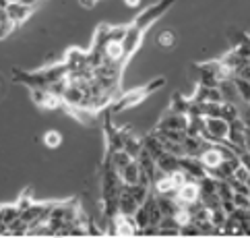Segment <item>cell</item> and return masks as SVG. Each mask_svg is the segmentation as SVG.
<instances>
[{"instance_id":"obj_1","label":"cell","mask_w":250,"mask_h":238,"mask_svg":"<svg viewBox=\"0 0 250 238\" xmlns=\"http://www.w3.org/2000/svg\"><path fill=\"white\" fill-rule=\"evenodd\" d=\"M228 130H229V122H226L221 116L219 118H207L205 116V129L201 137L209 143H223L228 139Z\"/></svg>"},{"instance_id":"obj_2","label":"cell","mask_w":250,"mask_h":238,"mask_svg":"<svg viewBox=\"0 0 250 238\" xmlns=\"http://www.w3.org/2000/svg\"><path fill=\"white\" fill-rule=\"evenodd\" d=\"M172 4H174V0H162V2H157V4H153V6H149L147 11H143V13L137 17L135 23H132V25H137L139 29L145 31V29H147V27H151V25H153V23H155V21L159 19V17H162V15H164V13H166Z\"/></svg>"},{"instance_id":"obj_3","label":"cell","mask_w":250,"mask_h":238,"mask_svg":"<svg viewBox=\"0 0 250 238\" xmlns=\"http://www.w3.org/2000/svg\"><path fill=\"white\" fill-rule=\"evenodd\" d=\"M110 226L114 228V230H110V234H114V236H137L139 234L135 217L126 216V214H120V211L110 217Z\"/></svg>"},{"instance_id":"obj_4","label":"cell","mask_w":250,"mask_h":238,"mask_svg":"<svg viewBox=\"0 0 250 238\" xmlns=\"http://www.w3.org/2000/svg\"><path fill=\"white\" fill-rule=\"evenodd\" d=\"M174 199L178 205H194L201 201V187H199V180H188L184 182L180 189H176L174 193Z\"/></svg>"},{"instance_id":"obj_5","label":"cell","mask_w":250,"mask_h":238,"mask_svg":"<svg viewBox=\"0 0 250 238\" xmlns=\"http://www.w3.org/2000/svg\"><path fill=\"white\" fill-rule=\"evenodd\" d=\"M199 160L205 166L207 174H211L213 170H217L219 166L226 162V155H223V149H221L219 143H213V145H207V147L203 149L201 155H199Z\"/></svg>"},{"instance_id":"obj_6","label":"cell","mask_w":250,"mask_h":238,"mask_svg":"<svg viewBox=\"0 0 250 238\" xmlns=\"http://www.w3.org/2000/svg\"><path fill=\"white\" fill-rule=\"evenodd\" d=\"M97 48L102 50L104 60H108V63H118V65H122L124 60L128 58L126 50H124L122 40H105L102 46H97Z\"/></svg>"},{"instance_id":"obj_7","label":"cell","mask_w":250,"mask_h":238,"mask_svg":"<svg viewBox=\"0 0 250 238\" xmlns=\"http://www.w3.org/2000/svg\"><path fill=\"white\" fill-rule=\"evenodd\" d=\"M147 95H149V91L145 89V87L130 91V93H126V95H120L118 102L114 104V112H124V110H128V108H135V106H139L143 100L147 98Z\"/></svg>"},{"instance_id":"obj_8","label":"cell","mask_w":250,"mask_h":238,"mask_svg":"<svg viewBox=\"0 0 250 238\" xmlns=\"http://www.w3.org/2000/svg\"><path fill=\"white\" fill-rule=\"evenodd\" d=\"M188 120H190L188 114H184V112H172V110H169L166 116L159 120L157 129H178V130H184V133H186Z\"/></svg>"},{"instance_id":"obj_9","label":"cell","mask_w":250,"mask_h":238,"mask_svg":"<svg viewBox=\"0 0 250 238\" xmlns=\"http://www.w3.org/2000/svg\"><path fill=\"white\" fill-rule=\"evenodd\" d=\"M143 29H139L137 25H128V29H126V35L122 38V43H124V50H126V54L128 58L135 54V52L139 50L141 46V42H143Z\"/></svg>"},{"instance_id":"obj_10","label":"cell","mask_w":250,"mask_h":238,"mask_svg":"<svg viewBox=\"0 0 250 238\" xmlns=\"http://www.w3.org/2000/svg\"><path fill=\"white\" fill-rule=\"evenodd\" d=\"M29 15H31V6L19 2V0H15V2H8V6H6V17H8V19H11L15 25L23 23Z\"/></svg>"},{"instance_id":"obj_11","label":"cell","mask_w":250,"mask_h":238,"mask_svg":"<svg viewBox=\"0 0 250 238\" xmlns=\"http://www.w3.org/2000/svg\"><path fill=\"white\" fill-rule=\"evenodd\" d=\"M180 168H184L188 172L194 180H201L203 176H207V170H205V166L201 164L199 157H188V155H182L180 157Z\"/></svg>"},{"instance_id":"obj_12","label":"cell","mask_w":250,"mask_h":238,"mask_svg":"<svg viewBox=\"0 0 250 238\" xmlns=\"http://www.w3.org/2000/svg\"><path fill=\"white\" fill-rule=\"evenodd\" d=\"M182 145H184V155H188V157H199L203 149L207 147V145H213V143L205 141L203 137H190V135H186L184 141H182Z\"/></svg>"},{"instance_id":"obj_13","label":"cell","mask_w":250,"mask_h":238,"mask_svg":"<svg viewBox=\"0 0 250 238\" xmlns=\"http://www.w3.org/2000/svg\"><path fill=\"white\" fill-rule=\"evenodd\" d=\"M194 102H215V104H223V95L219 91V87H207V85H199L196 89V95L192 98Z\"/></svg>"},{"instance_id":"obj_14","label":"cell","mask_w":250,"mask_h":238,"mask_svg":"<svg viewBox=\"0 0 250 238\" xmlns=\"http://www.w3.org/2000/svg\"><path fill=\"white\" fill-rule=\"evenodd\" d=\"M139 207H141V205H139V201L126 191V187H122L120 195H118V211H120V214L135 216V211H137Z\"/></svg>"},{"instance_id":"obj_15","label":"cell","mask_w":250,"mask_h":238,"mask_svg":"<svg viewBox=\"0 0 250 238\" xmlns=\"http://www.w3.org/2000/svg\"><path fill=\"white\" fill-rule=\"evenodd\" d=\"M219 91L223 95V102H229V104H242V100H240V93L236 89V83H234V77L231 79H223V81H219Z\"/></svg>"},{"instance_id":"obj_16","label":"cell","mask_w":250,"mask_h":238,"mask_svg":"<svg viewBox=\"0 0 250 238\" xmlns=\"http://www.w3.org/2000/svg\"><path fill=\"white\" fill-rule=\"evenodd\" d=\"M64 65L68 70H83V68H89L87 65V52H81V50H70L66 58H64Z\"/></svg>"},{"instance_id":"obj_17","label":"cell","mask_w":250,"mask_h":238,"mask_svg":"<svg viewBox=\"0 0 250 238\" xmlns=\"http://www.w3.org/2000/svg\"><path fill=\"white\" fill-rule=\"evenodd\" d=\"M157 236H180V224L174 216H164L157 224Z\"/></svg>"},{"instance_id":"obj_18","label":"cell","mask_w":250,"mask_h":238,"mask_svg":"<svg viewBox=\"0 0 250 238\" xmlns=\"http://www.w3.org/2000/svg\"><path fill=\"white\" fill-rule=\"evenodd\" d=\"M118 176H120V180L124 182V184H137L139 180H141V166H139V162L137 160H132L126 168H122L120 172H118Z\"/></svg>"},{"instance_id":"obj_19","label":"cell","mask_w":250,"mask_h":238,"mask_svg":"<svg viewBox=\"0 0 250 238\" xmlns=\"http://www.w3.org/2000/svg\"><path fill=\"white\" fill-rule=\"evenodd\" d=\"M143 147H145L147 151L155 157V160L164 153V141L159 139V135H157V133H149L145 139H143Z\"/></svg>"},{"instance_id":"obj_20","label":"cell","mask_w":250,"mask_h":238,"mask_svg":"<svg viewBox=\"0 0 250 238\" xmlns=\"http://www.w3.org/2000/svg\"><path fill=\"white\" fill-rule=\"evenodd\" d=\"M221 63H223V65H226V66H228V68L231 70V73H234V75H236V73H238V70H240V68H242L244 65H248V58H244V56H240V54H238V52H236V48H234V50H231V52H228V54H226V56H223V58H221Z\"/></svg>"},{"instance_id":"obj_21","label":"cell","mask_w":250,"mask_h":238,"mask_svg":"<svg viewBox=\"0 0 250 238\" xmlns=\"http://www.w3.org/2000/svg\"><path fill=\"white\" fill-rule=\"evenodd\" d=\"M157 168L159 170H162V172H174L176 168H180V157H176V155H172V153H162V155H159L157 157Z\"/></svg>"},{"instance_id":"obj_22","label":"cell","mask_w":250,"mask_h":238,"mask_svg":"<svg viewBox=\"0 0 250 238\" xmlns=\"http://www.w3.org/2000/svg\"><path fill=\"white\" fill-rule=\"evenodd\" d=\"M176 33L172 29H164V31H159L155 35V46L157 48H162V50H172L176 46Z\"/></svg>"},{"instance_id":"obj_23","label":"cell","mask_w":250,"mask_h":238,"mask_svg":"<svg viewBox=\"0 0 250 238\" xmlns=\"http://www.w3.org/2000/svg\"><path fill=\"white\" fill-rule=\"evenodd\" d=\"M221 118L226 120V122H234L236 118H240V106L238 104L223 102L221 104Z\"/></svg>"},{"instance_id":"obj_24","label":"cell","mask_w":250,"mask_h":238,"mask_svg":"<svg viewBox=\"0 0 250 238\" xmlns=\"http://www.w3.org/2000/svg\"><path fill=\"white\" fill-rule=\"evenodd\" d=\"M42 141H43V145H46L48 149H56V147L62 145V135H60V130L50 129V130H46V133H43Z\"/></svg>"},{"instance_id":"obj_25","label":"cell","mask_w":250,"mask_h":238,"mask_svg":"<svg viewBox=\"0 0 250 238\" xmlns=\"http://www.w3.org/2000/svg\"><path fill=\"white\" fill-rule=\"evenodd\" d=\"M201 112H203V116H207V118H219L221 116V104L203 102L201 104Z\"/></svg>"},{"instance_id":"obj_26","label":"cell","mask_w":250,"mask_h":238,"mask_svg":"<svg viewBox=\"0 0 250 238\" xmlns=\"http://www.w3.org/2000/svg\"><path fill=\"white\" fill-rule=\"evenodd\" d=\"M234 83H236V89L240 93V100L242 102H250V83L242 77H234Z\"/></svg>"},{"instance_id":"obj_27","label":"cell","mask_w":250,"mask_h":238,"mask_svg":"<svg viewBox=\"0 0 250 238\" xmlns=\"http://www.w3.org/2000/svg\"><path fill=\"white\" fill-rule=\"evenodd\" d=\"M217 195L221 201H231L234 199V189L228 180H217Z\"/></svg>"},{"instance_id":"obj_28","label":"cell","mask_w":250,"mask_h":238,"mask_svg":"<svg viewBox=\"0 0 250 238\" xmlns=\"http://www.w3.org/2000/svg\"><path fill=\"white\" fill-rule=\"evenodd\" d=\"M188 104H190V100H186L182 93H174V98H172V112H184L186 114V110H188Z\"/></svg>"},{"instance_id":"obj_29","label":"cell","mask_w":250,"mask_h":238,"mask_svg":"<svg viewBox=\"0 0 250 238\" xmlns=\"http://www.w3.org/2000/svg\"><path fill=\"white\" fill-rule=\"evenodd\" d=\"M164 151L166 153H172L176 157H182L184 155V145L182 143H176V141H164Z\"/></svg>"},{"instance_id":"obj_30","label":"cell","mask_w":250,"mask_h":238,"mask_svg":"<svg viewBox=\"0 0 250 238\" xmlns=\"http://www.w3.org/2000/svg\"><path fill=\"white\" fill-rule=\"evenodd\" d=\"M240 118H242L244 127L250 129V104H248V102H242V104H240Z\"/></svg>"},{"instance_id":"obj_31","label":"cell","mask_w":250,"mask_h":238,"mask_svg":"<svg viewBox=\"0 0 250 238\" xmlns=\"http://www.w3.org/2000/svg\"><path fill=\"white\" fill-rule=\"evenodd\" d=\"M180 236H201L199 234V228H196L192 222L180 226Z\"/></svg>"},{"instance_id":"obj_32","label":"cell","mask_w":250,"mask_h":238,"mask_svg":"<svg viewBox=\"0 0 250 238\" xmlns=\"http://www.w3.org/2000/svg\"><path fill=\"white\" fill-rule=\"evenodd\" d=\"M164 83H166V81H164V79H155V81H153V83H151V85H147V87H145V89H147V91L151 93V91H155V89H159V87H164Z\"/></svg>"},{"instance_id":"obj_33","label":"cell","mask_w":250,"mask_h":238,"mask_svg":"<svg viewBox=\"0 0 250 238\" xmlns=\"http://www.w3.org/2000/svg\"><path fill=\"white\" fill-rule=\"evenodd\" d=\"M77 2H79V6H81V8H87V11H89V8H93L97 2H100V0H77Z\"/></svg>"},{"instance_id":"obj_34","label":"cell","mask_w":250,"mask_h":238,"mask_svg":"<svg viewBox=\"0 0 250 238\" xmlns=\"http://www.w3.org/2000/svg\"><path fill=\"white\" fill-rule=\"evenodd\" d=\"M240 164L246 166V168L250 170V153H248V151H244L242 155H240Z\"/></svg>"},{"instance_id":"obj_35","label":"cell","mask_w":250,"mask_h":238,"mask_svg":"<svg viewBox=\"0 0 250 238\" xmlns=\"http://www.w3.org/2000/svg\"><path fill=\"white\" fill-rule=\"evenodd\" d=\"M124 4H126L128 8H139L141 4H143V0H122Z\"/></svg>"},{"instance_id":"obj_36","label":"cell","mask_w":250,"mask_h":238,"mask_svg":"<svg viewBox=\"0 0 250 238\" xmlns=\"http://www.w3.org/2000/svg\"><path fill=\"white\" fill-rule=\"evenodd\" d=\"M6 222H4V216H2V207H0V234L4 236V232H6Z\"/></svg>"},{"instance_id":"obj_37","label":"cell","mask_w":250,"mask_h":238,"mask_svg":"<svg viewBox=\"0 0 250 238\" xmlns=\"http://www.w3.org/2000/svg\"><path fill=\"white\" fill-rule=\"evenodd\" d=\"M19 2H23V4H27V6H31V8H33L35 4L40 2V0H19Z\"/></svg>"},{"instance_id":"obj_38","label":"cell","mask_w":250,"mask_h":238,"mask_svg":"<svg viewBox=\"0 0 250 238\" xmlns=\"http://www.w3.org/2000/svg\"><path fill=\"white\" fill-rule=\"evenodd\" d=\"M8 2H11V0H0V11H6Z\"/></svg>"},{"instance_id":"obj_39","label":"cell","mask_w":250,"mask_h":238,"mask_svg":"<svg viewBox=\"0 0 250 238\" xmlns=\"http://www.w3.org/2000/svg\"><path fill=\"white\" fill-rule=\"evenodd\" d=\"M248 199H250V193H248Z\"/></svg>"},{"instance_id":"obj_40","label":"cell","mask_w":250,"mask_h":238,"mask_svg":"<svg viewBox=\"0 0 250 238\" xmlns=\"http://www.w3.org/2000/svg\"><path fill=\"white\" fill-rule=\"evenodd\" d=\"M248 104H250V102H248Z\"/></svg>"}]
</instances>
